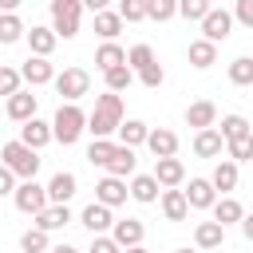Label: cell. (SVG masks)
Returning a JSON list of instances; mask_svg holds the SVG:
<instances>
[{
    "mask_svg": "<svg viewBox=\"0 0 253 253\" xmlns=\"http://www.w3.org/2000/svg\"><path fill=\"white\" fill-rule=\"evenodd\" d=\"M213 190H221V194H229V190H237V162L233 158H225V162H217L213 166Z\"/></svg>",
    "mask_w": 253,
    "mask_h": 253,
    "instance_id": "29",
    "label": "cell"
},
{
    "mask_svg": "<svg viewBox=\"0 0 253 253\" xmlns=\"http://www.w3.org/2000/svg\"><path fill=\"white\" fill-rule=\"evenodd\" d=\"M115 12L123 16V24H138V20H146V0H119Z\"/></svg>",
    "mask_w": 253,
    "mask_h": 253,
    "instance_id": "42",
    "label": "cell"
},
{
    "mask_svg": "<svg viewBox=\"0 0 253 253\" xmlns=\"http://www.w3.org/2000/svg\"><path fill=\"white\" fill-rule=\"evenodd\" d=\"M67 221H71V210H67V206H47L43 213H36V229H43V233L63 229Z\"/></svg>",
    "mask_w": 253,
    "mask_h": 253,
    "instance_id": "28",
    "label": "cell"
},
{
    "mask_svg": "<svg viewBox=\"0 0 253 253\" xmlns=\"http://www.w3.org/2000/svg\"><path fill=\"white\" fill-rule=\"evenodd\" d=\"M225 154L233 162H253V130L241 134V138H233V142H225Z\"/></svg>",
    "mask_w": 253,
    "mask_h": 253,
    "instance_id": "39",
    "label": "cell"
},
{
    "mask_svg": "<svg viewBox=\"0 0 253 253\" xmlns=\"http://www.w3.org/2000/svg\"><path fill=\"white\" fill-rule=\"evenodd\" d=\"M186 59H190L198 71H206V67H213V63H217V43H210V40H190Z\"/></svg>",
    "mask_w": 253,
    "mask_h": 253,
    "instance_id": "21",
    "label": "cell"
},
{
    "mask_svg": "<svg viewBox=\"0 0 253 253\" xmlns=\"http://www.w3.org/2000/svg\"><path fill=\"white\" fill-rule=\"evenodd\" d=\"M4 194H16V174L0 162V198H4Z\"/></svg>",
    "mask_w": 253,
    "mask_h": 253,
    "instance_id": "47",
    "label": "cell"
},
{
    "mask_svg": "<svg viewBox=\"0 0 253 253\" xmlns=\"http://www.w3.org/2000/svg\"><path fill=\"white\" fill-rule=\"evenodd\" d=\"M79 221L91 229V237H99V233H111V229H115V213H111V206H103V202H91V206L79 213Z\"/></svg>",
    "mask_w": 253,
    "mask_h": 253,
    "instance_id": "10",
    "label": "cell"
},
{
    "mask_svg": "<svg viewBox=\"0 0 253 253\" xmlns=\"http://www.w3.org/2000/svg\"><path fill=\"white\" fill-rule=\"evenodd\" d=\"M47 253H79V249H75V245H67V241H63V245H51V249H47Z\"/></svg>",
    "mask_w": 253,
    "mask_h": 253,
    "instance_id": "51",
    "label": "cell"
},
{
    "mask_svg": "<svg viewBox=\"0 0 253 253\" xmlns=\"http://www.w3.org/2000/svg\"><path fill=\"white\" fill-rule=\"evenodd\" d=\"M111 154H115V142L111 138H91V146H87V162L91 166H107Z\"/></svg>",
    "mask_w": 253,
    "mask_h": 253,
    "instance_id": "38",
    "label": "cell"
},
{
    "mask_svg": "<svg viewBox=\"0 0 253 253\" xmlns=\"http://www.w3.org/2000/svg\"><path fill=\"white\" fill-rule=\"evenodd\" d=\"M20 83H24L20 67H0V95H4V99H12V95L20 91Z\"/></svg>",
    "mask_w": 253,
    "mask_h": 253,
    "instance_id": "43",
    "label": "cell"
},
{
    "mask_svg": "<svg viewBox=\"0 0 253 253\" xmlns=\"http://www.w3.org/2000/svg\"><path fill=\"white\" fill-rule=\"evenodd\" d=\"M123 63H126V51H123L115 40L95 51V67H99V71H111V67H123Z\"/></svg>",
    "mask_w": 253,
    "mask_h": 253,
    "instance_id": "32",
    "label": "cell"
},
{
    "mask_svg": "<svg viewBox=\"0 0 253 253\" xmlns=\"http://www.w3.org/2000/svg\"><path fill=\"white\" fill-rule=\"evenodd\" d=\"M154 178H158V186L178 190V186L186 182V166H182V158H154Z\"/></svg>",
    "mask_w": 253,
    "mask_h": 253,
    "instance_id": "13",
    "label": "cell"
},
{
    "mask_svg": "<svg viewBox=\"0 0 253 253\" xmlns=\"http://www.w3.org/2000/svg\"><path fill=\"white\" fill-rule=\"evenodd\" d=\"M134 166H138L134 150H130V146H115V154H111V162H107L103 170L115 174V178H126V174H134Z\"/></svg>",
    "mask_w": 253,
    "mask_h": 253,
    "instance_id": "25",
    "label": "cell"
},
{
    "mask_svg": "<svg viewBox=\"0 0 253 253\" xmlns=\"http://www.w3.org/2000/svg\"><path fill=\"white\" fill-rule=\"evenodd\" d=\"M186 123H190L194 130L217 126V107H213L210 99H198V103H190V107H186Z\"/></svg>",
    "mask_w": 253,
    "mask_h": 253,
    "instance_id": "19",
    "label": "cell"
},
{
    "mask_svg": "<svg viewBox=\"0 0 253 253\" xmlns=\"http://www.w3.org/2000/svg\"><path fill=\"white\" fill-rule=\"evenodd\" d=\"M20 4H24V0H0V12H16Z\"/></svg>",
    "mask_w": 253,
    "mask_h": 253,
    "instance_id": "50",
    "label": "cell"
},
{
    "mask_svg": "<svg viewBox=\"0 0 253 253\" xmlns=\"http://www.w3.org/2000/svg\"><path fill=\"white\" fill-rule=\"evenodd\" d=\"M24 36H28L24 20H20L16 12H0V43L8 47V43H16V40H24Z\"/></svg>",
    "mask_w": 253,
    "mask_h": 253,
    "instance_id": "30",
    "label": "cell"
},
{
    "mask_svg": "<svg viewBox=\"0 0 253 253\" xmlns=\"http://www.w3.org/2000/svg\"><path fill=\"white\" fill-rule=\"evenodd\" d=\"M150 63H154V47H150V43H134V47L126 51V67H130L134 75H138L142 67H150Z\"/></svg>",
    "mask_w": 253,
    "mask_h": 253,
    "instance_id": "35",
    "label": "cell"
},
{
    "mask_svg": "<svg viewBox=\"0 0 253 253\" xmlns=\"http://www.w3.org/2000/svg\"><path fill=\"white\" fill-rule=\"evenodd\" d=\"M233 20H237V24H245V28H253V0H237Z\"/></svg>",
    "mask_w": 253,
    "mask_h": 253,
    "instance_id": "46",
    "label": "cell"
},
{
    "mask_svg": "<svg viewBox=\"0 0 253 253\" xmlns=\"http://www.w3.org/2000/svg\"><path fill=\"white\" fill-rule=\"evenodd\" d=\"M241 217H245V210H241L237 198H217L213 202V221L217 225H241Z\"/></svg>",
    "mask_w": 253,
    "mask_h": 253,
    "instance_id": "27",
    "label": "cell"
},
{
    "mask_svg": "<svg viewBox=\"0 0 253 253\" xmlns=\"http://www.w3.org/2000/svg\"><path fill=\"white\" fill-rule=\"evenodd\" d=\"M126 194H130V186H126V178H115V174H107L99 186H95V202H103V206H123L126 202Z\"/></svg>",
    "mask_w": 253,
    "mask_h": 253,
    "instance_id": "11",
    "label": "cell"
},
{
    "mask_svg": "<svg viewBox=\"0 0 253 253\" xmlns=\"http://www.w3.org/2000/svg\"><path fill=\"white\" fill-rule=\"evenodd\" d=\"M119 126H123V95H115V91L95 95V107L87 115V130L95 138H111V134H119Z\"/></svg>",
    "mask_w": 253,
    "mask_h": 253,
    "instance_id": "1",
    "label": "cell"
},
{
    "mask_svg": "<svg viewBox=\"0 0 253 253\" xmlns=\"http://www.w3.org/2000/svg\"><path fill=\"white\" fill-rule=\"evenodd\" d=\"M0 162H4L16 178H24V182H32V178H36V170H40V154H36L32 146H24L20 138H12V142H4V146H0Z\"/></svg>",
    "mask_w": 253,
    "mask_h": 253,
    "instance_id": "2",
    "label": "cell"
},
{
    "mask_svg": "<svg viewBox=\"0 0 253 253\" xmlns=\"http://www.w3.org/2000/svg\"><path fill=\"white\" fill-rule=\"evenodd\" d=\"M221 138L225 142H233V138H241V134H249V123H245V115H221Z\"/></svg>",
    "mask_w": 253,
    "mask_h": 253,
    "instance_id": "37",
    "label": "cell"
},
{
    "mask_svg": "<svg viewBox=\"0 0 253 253\" xmlns=\"http://www.w3.org/2000/svg\"><path fill=\"white\" fill-rule=\"evenodd\" d=\"M229 83L233 87H253V55H237L229 63Z\"/></svg>",
    "mask_w": 253,
    "mask_h": 253,
    "instance_id": "33",
    "label": "cell"
},
{
    "mask_svg": "<svg viewBox=\"0 0 253 253\" xmlns=\"http://www.w3.org/2000/svg\"><path fill=\"white\" fill-rule=\"evenodd\" d=\"M241 233L253 241V213H245V217H241Z\"/></svg>",
    "mask_w": 253,
    "mask_h": 253,
    "instance_id": "49",
    "label": "cell"
},
{
    "mask_svg": "<svg viewBox=\"0 0 253 253\" xmlns=\"http://www.w3.org/2000/svg\"><path fill=\"white\" fill-rule=\"evenodd\" d=\"M174 16H178V0H146V20L166 24V20H174Z\"/></svg>",
    "mask_w": 253,
    "mask_h": 253,
    "instance_id": "40",
    "label": "cell"
},
{
    "mask_svg": "<svg viewBox=\"0 0 253 253\" xmlns=\"http://www.w3.org/2000/svg\"><path fill=\"white\" fill-rule=\"evenodd\" d=\"M103 79H107V91H115V95H119V91H126V87L134 83V71L123 63V67H111V71H103Z\"/></svg>",
    "mask_w": 253,
    "mask_h": 253,
    "instance_id": "36",
    "label": "cell"
},
{
    "mask_svg": "<svg viewBox=\"0 0 253 253\" xmlns=\"http://www.w3.org/2000/svg\"><path fill=\"white\" fill-rule=\"evenodd\" d=\"M12 202H16V210H20V213H32V217H36V213H43V210L51 206V202H47V186H40L36 178H32V182H20V186H16V194H12Z\"/></svg>",
    "mask_w": 253,
    "mask_h": 253,
    "instance_id": "6",
    "label": "cell"
},
{
    "mask_svg": "<svg viewBox=\"0 0 253 253\" xmlns=\"http://www.w3.org/2000/svg\"><path fill=\"white\" fill-rule=\"evenodd\" d=\"M130 198L142 202V206L158 202V178H154V174H134V178H130Z\"/></svg>",
    "mask_w": 253,
    "mask_h": 253,
    "instance_id": "26",
    "label": "cell"
},
{
    "mask_svg": "<svg viewBox=\"0 0 253 253\" xmlns=\"http://www.w3.org/2000/svg\"><path fill=\"white\" fill-rule=\"evenodd\" d=\"M210 8H213V0H178V16L190 24H202L210 16Z\"/></svg>",
    "mask_w": 253,
    "mask_h": 253,
    "instance_id": "34",
    "label": "cell"
},
{
    "mask_svg": "<svg viewBox=\"0 0 253 253\" xmlns=\"http://www.w3.org/2000/svg\"><path fill=\"white\" fill-rule=\"evenodd\" d=\"M91 91V75L83 71V67H63L59 75H55V95H63V103H75V99H83Z\"/></svg>",
    "mask_w": 253,
    "mask_h": 253,
    "instance_id": "5",
    "label": "cell"
},
{
    "mask_svg": "<svg viewBox=\"0 0 253 253\" xmlns=\"http://www.w3.org/2000/svg\"><path fill=\"white\" fill-rule=\"evenodd\" d=\"M111 237H115L123 249H130V245H142V237H146V225H142L138 217H123V221H115Z\"/></svg>",
    "mask_w": 253,
    "mask_h": 253,
    "instance_id": "18",
    "label": "cell"
},
{
    "mask_svg": "<svg viewBox=\"0 0 253 253\" xmlns=\"http://www.w3.org/2000/svg\"><path fill=\"white\" fill-rule=\"evenodd\" d=\"M146 138H150V126L142 123V119H126L123 126H119V146H146Z\"/></svg>",
    "mask_w": 253,
    "mask_h": 253,
    "instance_id": "22",
    "label": "cell"
},
{
    "mask_svg": "<svg viewBox=\"0 0 253 253\" xmlns=\"http://www.w3.org/2000/svg\"><path fill=\"white\" fill-rule=\"evenodd\" d=\"M229 32H233V12H225V8H210V16L202 20V40L221 43Z\"/></svg>",
    "mask_w": 253,
    "mask_h": 253,
    "instance_id": "7",
    "label": "cell"
},
{
    "mask_svg": "<svg viewBox=\"0 0 253 253\" xmlns=\"http://www.w3.org/2000/svg\"><path fill=\"white\" fill-rule=\"evenodd\" d=\"M186 202H190V210H213V202H217L213 182H210V178H190V186H186Z\"/></svg>",
    "mask_w": 253,
    "mask_h": 253,
    "instance_id": "14",
    "label": "cell"
},
{
    "mask_svg": "<svg viewBox=\"0 0 253 253\" xmlns=\"http://www.w3.org/2000/svg\"><path fill=\"white\" fill-rule=\"evenodd\" d=\"M79 16H83V0H51V32L59 40L79 36Z\"/></svg>",
    "mask_w": 253,
    "mask_h": 253,
    "instance_id": "4",
    "label": "cell"
},
{
    "mask_svg": "<svg viewBox=\"0 0 253 253\" xmlns=\"http://www.w3.org/2000/svg\"><path fill=\"white\" fill-rule=\"evenodd\" d=\"M75 190H79V178H75L71 170H59V174H51V182H47V202H51V206H67V202L75 198Z\"/></svg>",
    "mask_w": 253,
    "mask_h": 253,
    "instance_id": "9",
    "label": "cell"
},
{
    "mask_svg": "<svg viewBox=\"0 0 253 253\" xmlns=\"http://www.w3.org/2000/svg\"><path fill=\"white\" fill-rule=\"evenodd\" d=\"M24 40H28V47H32V55H43V59H47V55L55 51V43H59V36H55L51 28H32V32L24 36Z\"/></svg>",
    "mask_w": 253,
    "mask_h": 253,
    "instance_id": "24",
    "label": "cell"
},
{
    "mask_svg": "<svg viewBox=\"0 0 253 253\" xmlns=\"http://www.w3.org/2000/svg\"><path fill=\"white\" fill-rule=\"evenodd\" d=\"M225 150V138L217 126H206V130H194V154L198 158H221Z\"/></svg>",
    "mask_w": 253,
    "mask_h": 253,
    "instance_id": "12",
    "label": "cell"
},
{
    "mask_svg": "<svg viewBox=\"0 0 253 253\" xmlns=\"http://www.w3.org/2000/svg\"><path fill=\"white\" fill-rule=\"evenodd\" d=\"M225 241V225H217V221H198L194 225V245L198 249H217Z\"/></svg>",
    "mask_w": 253,
    "mask_h": 253,
    "instance_id": "23",
    "label": "cell"
},
{
    "mask_svg": "<svg viewBox=\"0 0 253 253\" xmlns=\"http://www.w3.org/2000/svg\"><path fill=\"white\" fill-rule=\"evenodd\" d=\"M162 79H166V71H162V63H158V59H154L150 67H142V71H138V83H142V87H150V91H158V87H162Z\"/></svg>",
    "mask_w": 253,
    "mask_h": 253,
    "instance_id": "44",
    "label": "cell"
},
{
    "mask_svg": "<svg viewBox=\"0 0 253 253\" xmlns=\"http://www.w3.org/2000/svg\"><path fill=\"white\" fill-rule=\"evenodd\" d=\"M20 75H24V83H32V87H43V83H55V67H51V59H43V55H28L24 59V67H20Z\"/></svg>",
    "mask_w": 253,
    "mask_h": 253,
    "instance_id": "8",
    "label": "cell"
},
{
    "mask_svg": "<svg viewBox=\"0 0 253 253\" xmlns=\"http://www.w3.org/2000/svg\"><path fill=\"white\" fill-rule=\"evenodd\" d=\"M36 107H40V99L32 95V91H16L12 99H8V119L12 123H28V119H36Z\"/></svg>",
    "mask_w": 253,
    "mask_h": 253,
    "instance_id": "16",
    "label": "cell"
},
{
    "mask_svg": "<svg viewBox=\"0 0 253 253\" xmlns=\"http://www.w3.org/2000/svg\"><path fill=\"white\" fill-rule=\"evenodd\" d=\"M95 32L103 36V43H111V40L123 32V16L111 12V8H107V12H95Z\"/></svg>",
    "mask_w": 253,
    "mask_h": 253,
    "instance_id": "31",
    "label": "cell"
},
{
    "mask_svg": "<svg viewBox=\"0 0 253 253\" xmlns=\"http://www.w3.org/2000/svg\"><path fill=\"white\" fill-rule=\"evenodd\" d=\"M20 249L24 253H47L51 245H47V233L43 229H28V233H20Z\"/></svg>",
    "mask_w": 253,
    "mask_h": 253,
    "instance_id": "41",
    "label": "cell"
},
{
    "mask_svg": "<svg viewBox=\"0 0 253 253\" xmlns=\"http://www.w3.org/2000/svg\"><path fill=\"white\" fill-rule=\"evenodd\" d=\"M107 4L111 0H83V8H91V12H107Z\"/></svg>",
    "mask_w": 253,
    "mask_h": 253,
    "instance_id": "48",
    "label": "cell"
},
{
    "mask_svg": "<svg viewBox=\"0 0 253 253\" xmlns=\"http://www.w3.org/2000/svg\"><path fill=\"white\" fill-rule=\"evenodd\" d=\"M55 134H51V123H43V119H28L24 126H20V142L24 146H32V150H40V146H47Z\"/></svg>",
    "mask_w": 253,
    "mask_h": 253,
    "instance_id": "17",
    "label": "cell"
},
{
    "mask_svg": "<svg viewBox=\"0 0 253 253\" xmlns=\"http://www.w3.org/2000/svg\"><path fill=\"white\" fill-rule=\"evenodd\" d=\"M123 253H150L146 245H130V249H123Z\"/></svg>",
    "mask_w": 253,
    "mask_h": 253,
    "instance_id": "52",
    "label": "cell"
},
{
    "mask_svg": "<svg viewBox=\"0 0 253 253\" xmlns=\"http://www.w3.org/2000/svg\"><path fill=\"white\" fill-rule=\"evenodd\" d=\"M174 253H198V249H174Z\"/></svg>",
    "mask_w": 253,
    "mask_h": 253,
    "instance_id": "53",
    "label": "cell"
},
{
    "mask_svg": "<svg viewBox=\"0 0 253 253\" xmlns=\"http://www.w3.org/2000/svg\"><path fill=\"white\" fill-rule=\"evenodd\" d=\"M146 150H150L154 158H174V154H178V134H174V130H166V126H158V130H150Z\"/></svg>",
    "mask_w": 253,
    "mask_h": 253,
    "instance_id": "20",
    "label": "cell"
},
{
    "mask_svg": "<svg viewBox=\"0 0 253 253\" xmlns=\"http://www.w3.org/2000/svg\"><path fill=\"white\" fill-rule=\"evenodd\" d=\"M83 130H87V115H83L75 103H59V111H55V119H51V134H55V142L71 146V142H79Z\"/></svg>",
    "mask_w": 253,
    "mask_h": 253,
    "instance_id": "3",
    "label": "cell"
},
{
    "mask_svg": "<svg viewBox=\"0 0 253 253\" xmlns=\"http://www.w3.org/2000/svg\"><path fill=\"white\" fill-rule=\"evenodd\" d=\"M87 253H123V245L111 237V233H99V237H91V249Z\"/></svg>",
    "mask_w": 253,
    "mask_h": 253,
    "instance_id": "45",
    "label": "cell"
},
{
    "mask_svg": "<svg viewBox=\"0 0 253 253\" xmlns=\"http://www.w3.org/2000/svg\"><path fill=\"white\" fill-rule=\"evenodd\" d=\"M158 206H162V217H166V221H186V217H190V202H186V190H162Z\"/></svg>",
    "mask_w": 253,
    "mask_h": 253,
    "instance_id": "15",
    "label": "cell"
}]
</instances>
